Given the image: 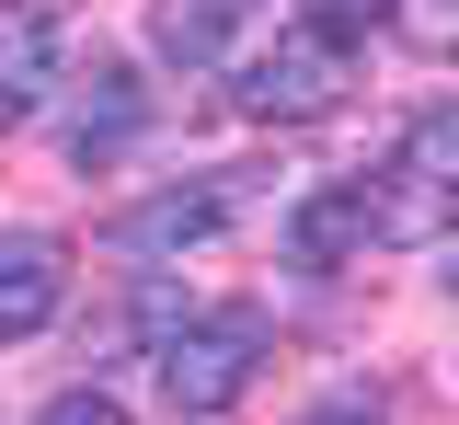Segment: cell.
Listing matches in <instances>:
<instances>
[{
	"instance_id": "obj_9",
	"label": "cell",
	"mask_w": 459,
	"mask_h": 425,
	"mask_svg": "<svg viewBox=\"0 0 459 425\" xmlns=\"http://www.w3.org/2000/svg\"><path fill=\"white\" fill-rule=\"evenodd\" d=\"M287 242H299V265H344V253L368 242V195H356V184H333V195H310V207L287 219Z\"/></svg>"
},
{
	"instance_id": "obj_3",
	"label": "cell",
	"mask_w": 459,
	"mask_h": 425,
	"mask_svg": "<svg viewBox=\"0 0 459 425\" xmlns=\"http://www.w3.org/2000/svg\"><path fill=\"white\" fill-rule=\"evenodd\" d=\"M230 92H241V116H253V126H310V116H333L344 58L322 47V35H299V23H287L264 58H241V81H230Z\"/></svg>"
},
{
	"instance_id": "obj_2",
	"label": "cell",
	"mask_w": 459,
	"mask_h": 425,
	"mask_svg": "<svg viewBox=\"0 0 459 425\" xmlns=\"http://www.w3.org/2000/svg\"><path fill=\"white\" fill-rule=\"evenodd\" d=\"M264 310H207V322H184L161 345V403L172 414H230L241 391H253V368H264Z\"/></svg>"
},
{
	"instance_id": "obj_13",
	"label": "cell",
	"mask_w": 459,
	"mask_h": 425,
	"mask_svg": "<svg viewBox=\"0 0 459 425\" xmlns=\"http://www.w3.org/2000/svg\"><path fill=\"white\" fill-rule=\"evenodd\" d=\"M402 23H413V47H448V0H413Z\"/></svg>"
},
{
	"instance_id": "obj_10",
	"label": "cell",
	"mask_w": 459,
	"mask_h": 425,
	"mask_svg": "<svg viewBox=\"0 0 459 425\" xmlns=\"http://www.w3.org/2000/svg\"><path fill=\"white\" fill-rule=\"evenodd\" d=\"M379 23H391V0H310V12H299V35H322V47H356V35H379Z\"/></svg>"
},
{
	"instance_id": "obj_12",
	"label": "cell",
	"mask_w": 459,
	"mask_h": 425,
	"mask_svg": "<svg viewBox=\"0 0 459 425\" xmlns=\"http://www.w3.org/2000/svg\"><path fill=\"white\" fill-rule=\"evenodd\" d=\"M310 425H391V414H379V391H344V403H322Z\"/></svg>"
},
{
	"instance_id": "obj_7",
	"label": "cell",
	"mask_w": 459,
	"mask_h": 425,
	"mask_svg": "<svg viewBox=\"0 0 459 425\" xmlns=\"http://www.w3.org/2000/svg\"><path fill=\"white\" fill-rule=\"evenodd\" d=\"M138 69L126 58H92V81H81V116H69V161H115L126 138H138Z\"/></svg>"
},
{
	"instance_id": "obj_1",
	"label": "cell",
	"mask_w": 459,
	"mask_h": 425,
	"mask_svg": "<svg viewBox=\"0 0 459 425\" xmlns=\"http://www.w3.org/2000/svg\"><path fill=\"white\" fill-rule=\"evenodd\" d=\"M356 195H368V242H402V253L448 242V219H459V104H425L402 126V150Z\"/></svg>"
},
{
	"instance_id": "obj_8",
	"label": "cell",
	"mask_w": 459,
	"mask_h": 425,
	"mask_svg": "<svg viewBox=\"0 0 459 425\" xmlns=\"http://www.w3.org/2000/svg\"><path fill=\"white\" fill-rule=\"evenodd\" d=\"M241 12H253V0H161V12H150V47H161L172 69H207L230 35H241Z\"/></svg>"
},
{
	"instance_id": "obj_6",
	"label": "cell",
	"mask_w": 459,
	"mask_h": 425,
	"mask_svg": "<svg viewBox=\"0 0 459 425\" xmlns=\"http://www.w3.org/2000/svg\"><path fill=\"white\" fill-rule=\"evenodd\" d=\"M47 69H57V23H47V0H0V138L47 104Z\"/></svg>"
},
{
	"instance_id": "obj_5",
	"label": "cell",
	"mask_w": 459,
	"mask_h": 425,
	"mask_svg": "<svg viewBox=\"0 0 459 425\" xmlns=\"http://www.w3.org/2000/svg\"><path fill=\"white\" fill-rule=\"evenodd\" d=\"M69 310V242L57 230H0V345L47 334Z\"/></svg>"
},
{
	"instance_id": "obj_4",
	"label": "cell",
	"mask_w": 459,
	"mask_h": 425,
	"mask_svg": "<svg viewBox=\"0 0 459 425\" xmlns=\"http://www.w3.org/2000/svg\"><path fill=\"white\" fill-rule=\"evenodd\" d=\"M230 219H241V173H207V184H172V195H138V207H126V219L104 230V242L126 253V265H161V253L219 242Z\"/></svg>"
},
{
	"instance_id": "obj_11",
	"label": "cell",
	"mask_w": 459,
	"mask_h": 425,
	"mask_svg": "<svg viewBox=\"0 0 459 425\" xmlns=\"http://www.w3.org/2000/svg\"><path fill=\"white\" fill-rule=\"evenodd\" d=\"M35 425H126V403H115V391H57Z\"/></svg>"
}]
</instances>
